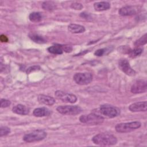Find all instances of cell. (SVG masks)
I'll return each instance as SVG.
<instances>
[{
	"instance_id": "obj_3",
	"label": "cell",
	"mask_w": 147,
	"mask_h": 147,
	"mask_svg": "<svg viewBox=\"0 0 147 147\" xmlns=\"http://www.w3.org/2000/svg\"><path fill=\"white\" fill-rule=\"evenodd\" d=\"M47 137V133L43 130H36L26 134L23 140L26 142H33L44 140Z\"/></svg>"
},
{
	"instance_id": "obj_8",
	"label": "cell",
	"mask_w": 147,
	"mask_h": 147,
	"mask_svg": "<svg viewBox=\"0 0 147 147\" xmlns=\"http://www.w3.org/2000/svg\"><path fill=\"white\" fill-rule=\"evenodd\" d=\"M55 96L64 102L74 103L77 100V97L76 95L69 93H67L65 92L57 90L55 93Z\"/></svg>"
},
{
	"instance_id": "obj_19",
	"label": "cell",
	"mask_w": 147,
	"mask_h": 147,
	"mask_svg": "<svg viewBox=\"0 0 147 147\" xmlns=\"http://www.w3.org/2000/svg\"><path fill=\"white\" fill-rule=\"evenodd\" d=\"M48 51L52 54H56V55H60L62 54L63 52V50L61 48V46L60 45H56L51 46L47 49Z\"/></svg>"
},
{
	"instance_id": "obj_1",
	"label": "cell",
	"mask_w": 147,
	"mask_h": 147,
	"mask_svg": "<svg viewBox=\"0 0 147 147\" xmlns=\"http://www.w3.org/2000/svg\"><path fill=\"white\" fill-rule=\"evenodd\" d=\"M92 141L95 144L102 146L114 145L117 143V139L115 136L107 133L98 134L93 137Z\"/></svg>"
},
{
	"instance_id": "obj_30",
	"label": "cell",
	"mask_w": 147,
	"mask_h": 147,
	"mask_svg": "<svg viewBox=\"0 0 147 147\" xmlns=\"http://www.w3.org/2000/svg\"><path fill=\"white\" fill-rule=\"evenodd\" d=\"M61 46L63 51H65L66 52H71L72 50V48L70 45H61Z\"/></svg>"
},
{
	"instance_id": "obj_13",
	"label": "cell",
	"mask_w": 147,
	"mask_h": 147,
	"mask_svg": "<svg viewBox=\"0 0 147 147\" xmlns=\"http://www.w3.org/2000/svg\"><path fill=\"white\" fill-rule=\"evenodd\" d=\"M38 100L42 104L51 106L55 103V99L50 96L41 94L38 96Z\"/></svg>"
},
{
	"instance_id": "obj_21",
	"label": "cell",
	"mask_w": 147,
	"mask_h": 147,
	"mask_svg": "<svg viewBox=\"0 0 147 147\" xmlns=\"http://www.w3.org/2000/svg\"><path fill=\"white\" fill-rule=\"evenodd\" d=\"M42 7L44 10L48 11H52L55 9V3L52 1H45L42 3Z\"/></svg>"
},
{
	"instance_id": "obj_12",
	"label": "cell",
	"mask_w": 147,
	"mask_h": 147,
	"mask_svg": "<svg viewBox=\"0 0 147 147\" xmlns=\"http://www.w3.org/2000/svg\"><path fill=\"white\" fill-rule=\"evenodd\" d=\"M137 9L136 6H125L121 7L118 13L121 16H132L136 14L137 11Z\"/></svg>"
},
{
	"instance_id": "obj_25",
	"label": "cell",
	"mask_w": 147,
	"mask_h": 147,
	"mask_svg": "<svg viewBox=\"0 0 147 147\" xmlns=\"http://www.w3.org/2000/svg\"><path fill=\"white\" fill-rule=\"evenodd\" d=\"M107 51H110V49H108V48L99 49L94 52V55L97 56H102L105 54H106V52Z\"/></svg>"
},
{
	"instance_id": "obj_9",
	"label": "cell",
	"mask_w": 147,
	"mask_h": 147,
	"mask_svg": "<svg viewBox=\"0 0 147 147\" xmlns=\"http://www.w3.org/2000/svg\"><path fill=\"white\" fill-rule=\"evenodd\" d=\"M147 90V83L144 80H137L131 87V92L133 94L145 92Z\"/></svg>"
},
{
	"instance_id": "obj_20",
	"label": "cell",
	"mask_w": 147,
	"mask_h": 147,
	"mask_svg": "<svg viewBox=\"0 0 147 147\" xmlns=\"http://www.w3.org/2000/svg\"><path fill=\"white\" fill-rule=\"evenodd\" d=\"M29 19L30 21L33 22H39L42 19V14L39 12L31 13L29 16Z\"/></svg>"
},
{
	"instance_id": "obj_18",
	"label": "cell",
	"mask_w": 147,
	"mask_h": 147,
	"mask_svg": "<svg viewBox=\"0 0 147 147\" xmlns=\"http://www.w3.org/2000/svg\"><path fill=\"white\" fill-rule=\"evenodd\" d=\"M29 36L32 41L38 44H44L47 42L46 40L42 36L36 33H31L29 34Z\"/></svg>"
},
{
	"instance_id": "obj_31",
	"label": "cell",
	"mask_w": 147,
	"mask_h": 147,
	"mask_svg": "<svg viewBox=\"0 0 147 147\" xmlns=\"http://www.w3.org/2000/svg\"><path fill=\"white\" fill-rule=\"evenodd\" d=\"M0 40L2 42H7L8 41V38L4 34H1L0 36Z\"/></svg>"
},
{
	"instance_id": "obj_5",
	"label": "cell",
	"mask_w": 147,
	"mask_h": 147,
	"mask_svg": "<svg viewBox=\"0 0 147 147\" xmlns=\"http://www.w3.org/2000/svg\"><path fill=\"white\" fill-rule=\"evenodd\" d=\"M99 111L102 115L110 118L118 116L120 113L118 108L108 105H101L99 109Z\"/></svg>"
},
{
	"instance_id": "obj_2",
	"label": "cell",
	"mask_w": 147,
	"mask_h": 147,
	"mask_svg": "<svg viewBox=\"0 0 147 147\" xmlns=\"http://www.w3.org/2000/svg\"><path fill=\"white\" fill-rule=\"evenodd\" d=\"M79 121L83 123L89 125H100L103 122L104 118L95 113H91L88 115H81L79 118Z\"/></svg>"
},
{
	"instance_id": "obj_10",
	"label": "cell",
	"mask_w": 147,
	"mask_h": 147,
	"mask_svg": "<svg viewBox=\"0 0 147 147\" xmlns=\"http://www.w3.org/2000/svg\"><path fill=\"white\" fill-rule=\"evenodd\" d=\"M119 69L125 74L129 76H134L136 71L130 67L129 61L126 59H121L118 61Z\"/></svg>"
},
{
	"instance_id": "obj_22",
	"label": "cell",
	"mask_w": 147,
	"mask_h": 147,
	"mask_svg": "<svg viewBox=\"0 0 147 147\" xmlns=\"http://www.w3.org/2000/svg\"><path fill=\"white\" fill-rule=\"evenodd\" d=\"M142 51H143V49L142 48H137L134 49H130L128 54L130 57L134 58L138 56H140L142 53Z\"/></svg>"
},
{
	"instance_id": "obj_23",
	"label": "cell",
	"mask_w": 147,
	"mask_h": 147,
	"mask_svg": "<svg viewBox=\"0 0 147 147\" xmlns=\"http://www.w3.org/2000/svg\"><path fill=\"white\" fill-rule=\"evenodd\" d=\"M147 38H146V34H145L144 36H142L141 38H140L138 40H137L135 43L134 45L136 46H141L146 43Z\"/></svg>"
},
{
	"instance_id": "obj_14",
	"label": "cell",
	"mask_w": 147,
	"mask_h": 147,
	"mask_svg": "<svg viewBox=\"0 0 147 147\" xmlns=\"http://www.w3.org/2000/svg\"><path fill=\"white\" fill-rule=\"evenodd\" d=\"M12 110L14 113L20 115H27L30 111L28 107L21 104H18L13 107Z\"/></svg>"
},
{
	"instance_id": "obj_7",
	"label": "cell",
	"mask_w": 147,
	"mask_h": 147,
	"mask_svg": "<svg viewBox=\"0 0 147 147\" xmlns=\"http://www.w3.org/2000/svg\"><path fill=\"white\" fill-rule=\"evenodd\" d=\"M74 81L80 85L89 84L92 80V75L91 73H76L74 76Z\"/></svg>"
},
{
	"instance_id": "obj_28",
	"label": "cell",
	"mask_w": 147,
	"mask_h": 147,
	"mask_svg": "<svg viewBox=\"0 0 147 147\" xmlns=\"http://www.w3.org/2000/svg\"><path fill=\"white\" fill-rule=\"evenodd\" d=\"M40 69V67L38 65H34V66H32L30 67L29 68H28L26 70V73L27 74H29L34 71H37V70H39Z\"/></svg>"
},
{
	"instance_id": "obj_26",
	"label": "cell",
	"mask_w": 147,
	"mask_h": 147,
	"mask_svg": "<svg viewBox=\"0 0 147 147\" xmlns=\"http://www.w3.org/2000/svg\"><path fill=\"white\" fill-rule=\"evenodd\" d=\"M11 104L10 100L6 99H1V107L5 108L9 106Z\"/></svg>"
},
{
	"instance_id": "obj_16",
	"label": "cell",
	"mask_w": 147,
	"mask_h": 147,
	"mask_svg": "<svg viewBox=\"0 0 147 147\" xmlns=\"http://www.w3.org/2000/svg\"><path fill=\"white\" fill-rule=\"evenodd\" d=\"M68 30L72 33H81L85 31V28L80 25L71 24L68 26Z\"/></svg>"
},
{
	"instance_id": "obj_27",
	"label": "cell",
	"mask_w": 147,
	"mask_h": 147,
	"mask_svg": "<svg viewBox=\"0 0 147 147\" xmlns=\"http://www.w3.org/2000/svg\"><path fill=\"white\" fill-rule=\"evenodd\" d=\"M71 7L75 10H81L83 8V5L78 2H74L71 4Z\"/></svg>"
},
{
	"instance_id": "obj_24",
	"label": "cell",
	"mask_w": 147,
	"mask_h": 147,
	"mask_svg": "<svg viewBox=\"0 0 147 147\" xmlns=\"http://www.w3.org/2000/svg\"><path fill=\"white\" fill-rule=\"evenodd\" d=\"M10 132V129L6 126H1L0 127V136L2 137L7 135Z\"/></svg>"
},
{
	"instance_id": "obj_15",
	"label": "cell",
	"mask_w": 147,
	"mask_h": 147,
	"mask_svg": "<svg viewBox=\"0 0 147 147\" xmlns=\"http://www.w3.org/2000/svg\"><path fill=\"white\" fill-rule=\"evenodd\" d=\"M50 114H51L50 110L44 107L36 108L34 110V111L33 112V114L35 117H42L48 116L50 115Z\"/></svg>"
},
{
	"instance_id": "obj_11",
	"label": "cell",
	"mask_w": 147,
	"mask_h": 147,
	"mask_svg": "<svg viewBox=\"0 0 147 147\" xmlns=\"http://www.w3.org/2000/svg\"><path fill=\"white\" fill-rule=\"evenodd\" d=\"M129 109L132 112L145 111L147 109V103L146 101L136 102L131 104L129 106Z\"/></svg>"
},
{
	"instance_id": "obj_17",
	"label": "cell",
	"mask_w": 147,
	"mask_h": 147,
	"mask_svg": "<svg viewBox=\"0 0 147 147\" xmlns=\"http://www.w3.org/2000/svg\"><path fill=\"white\" fill-rule=\"evenodd\" d=\"M94 7L96 11H104L108 10L110 7V4L107 2H98L94 4Z\"/></svg>"
},
{
	"instance_id": "obj_29",
	"label": "cell",
	"mask_w": 147,
	"mask_h": 147,
	"mask_svg": "<svg viewBox=\"0 0 147 147\" xmlns=\"http://www.w3.org/2000/svg\"><path fill=\"white\" fill-rule=\"evenodd\" d=\"M119 51L121 52L125 53H128L129 51H130V48L127 46H122L120 48H119Z\"/></svg>"
},
{
	"instance_id": "obj_6",
	"label": "cell",
	"mask_w": 147,
	"mask_h": 147,
	"mask_svg": "<svg viewBox=\"0 0 147 147\" xmlns=\"http://www.w3.org/2000/svg\"><path fill=\"white\" fill-rule=\"evenodd\" d=\"M56 110L59 113L65 115H76L82 111V109L78 106H60Z\"/></svg>"
},
{
	"instance_id": "obj_4",
	"label": "cell",
	"mask_w": 147,
	"mask_h": 147,
	"mask_svg": "<svg viewBox=\"0 0 147 147\" xmlns=\"http://www.w3.org/2000/svg\"><path fill=\"white\" fill-rule=\"evenodd\" d=\"M141 125V123L138 121L121 123L116 125L115 130L119 133H128L138 129Z\"/></svg>"
}]
</instances>
